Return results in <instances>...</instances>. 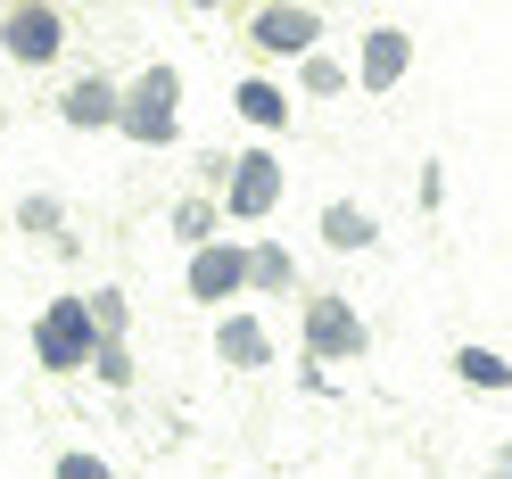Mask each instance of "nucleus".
I'll use <instances>...</instances> for the list:
<instances>
[{"mask_svg":"<svg viewBox=\"0 0 512 479\" xmlns=\"http://www.w3.org/2000/svg\"><path fill=\"white\" fill-rule=\"evenodd\" d=\"M116 108H124V83L116 75H75L67 100H58V116H67L75 133H116Z\"/></svg>","mask_w":512,"mask_h":479,"instance_id":"9d476101","label":"nucleus"},{"mask_svg":"<svg viewBox=\"0 0 512 479\" xmlns=\"http://www.w3.org/2000/svg\"><path fill=\"white\" fill-rule=\"evenodd\" d=\"M298 91H306V100H339V91H356V67H347V58H331L323 42H314V50L298 58Z\"/></svg>","mask_w":512,"mask_h":479,"instance_id":"2eb2a0df","label":"nucleus"},{"mask_svg":"<svg viewBox=\"0 0 512 479\" xmlns=\"http://www.w3.org/2000/svg\"><path fill=\"white\" fill-rule=\"evenodd\" d=\"M413 199H422V215H438V207H446V166H438V157L422 166V182H413Z\"/></svg>","mask_w":512,"mask_h":479,"instance_id":"aec40b11","label":"nucleus"},{"mask_svg":"<svg viewBox=\"0 0 512 479\" xmlns=\"http://www.w3.org/2000/svg\"><path fill=\"white\" fill-rule=\"evenodd\" d=\"M166 232H174L182 248H199V240H215V232H223V199H207V190H199V199H174V215H166Z\"/></svg>","mask_w":512,"mask_h":479,"instance_id":"f3484780","label":"nucleus"},{"mask_svg":"<svg viewBox=\"0 0 512 479\" xmlns=\"http://www.w3.org/2000/svg\"><path fill=\"white\" fill-rule=\"evenodd\" d=\"M232 108L256 124V133H281V124L298 116V100H290V91H281L273 75H240V83H232Z\"/></svg>","mask_w":512,"mask_h":479,"instance_id":"9b49d317","label":"nucleus"},{"mask_svg":"<svg viewBox=\"0 0 512 479\" xmlns=\"http://www.w3.org/2000/svg\"><path fill=\"white\" fill-rule=\"evenodd\" d=\"M248 42L265 58H306L314 42H323V9H314V0H256L248 9Z\"/></svg>","mask_w":512,"mask_h":479,"instance_id":"20e7f679","label":"nucleus"},{"mask_svg":"<svg viewBox=\"0 0 512 479\" xmlns=\"http://www.w3.org/2000/svg\"><path fill=\"white\" fill-rule=\"evenodd\" d=\"M17 232H34V240H50L58 257H75V232H67V207H58L50 190H25V199H17Z\"/></svg>","mask_w":512,"mask_h":479,"instance_id":"ddd939ff","label":"nucleus"},{"mask_svg":"<svg viewBox=\"0 0 512 479\" xmlns=\"http://www.w3.org/2000/svg\"><path fill=\"white\" fill-rule=\"evenodd\" d=\"M298 339H306V356H323V364H347V356H364V347H372L356 298H314L298 314Z\"/></svg>","mask_w":512,"mask_h":479,"instance_id":"39448f33","label":"nucleus"},{"mask_svg":"<svg viewBox=\"0 0 512 479\" xmlns=\"http://www.w3.org/2000/svg\"><path fill=\"white\" fill-rule=\"evenodd\" d=\"M405 67H413V34H405V25H372L364 50H356V91H372V100H380V91L405 83Z\"/></svg>","mask_w":512,"mask_h":479,"instance_id":"6e6552de","label":"nucleus"},{"mask_svg":"<svg viewBox=\"0 0 512 479\" xmlns=\"http://www.w3.org/2000/svg\"><path fill=\"white\" fill-rule=\"evenodd\" d=\"M215 199H223V223H265V215L281 207V157H273L265 141H256V149H240L232 166H223Z\"/></svg>","mask_w":512,"mask_h":479,"instance_id":"7ed1b4c3","label":"nucleus"},{"mask_svg":"<svg viewBox=\"0 0 512 479\" xmlns=\"http://www.w3.org/2000/svg\"><path fill=\"white\" fill-rule=\"evenodd\" d=\"M116 133L133 149H174L182 141V75L157 58V67H141L133 83H124V108H116Z\"/></svg>","mask_w":512,"mask_h":479,"instance_id":"f257e3e1","label":"nucleus"},{"mask_svg":"<svg viewBox=\"0 0 512 479\" xmlns=\"http://www.w3.org/2000/svg\"><path fill=\"white\" fill-rule=\"evenodd\" d=\"M455 380L479 389V397H504V389H512V364L496 356V347H455Z\"/></svg>","mask_w":512,"mask_h":479,"instance_id":"dca6fc26","label":"nucleus"},{"mask_svg":"<svg viewBox=\"0 0 512 479\" xmlns=\"http://www.w3.org/2000/svg\"><path fill=\"white\" fill-rule=\"evenodd\" d=\"M314 232H323V248L356 257V248H372V240H380V215H372V207H356V199H331L323 215H314Z\"/></svg>","mask_w":512,"mask_h":479,"instance_id":"f8f14e48","label":"nucleus"},{"mask_svg":"<svg viewBox=\"0 0 512 479\" xmlns=\"http://www.w3.org/2000/svg\"><path fill=\"white\" fill-rule=\"evenodd\" d=\"M190 9H199V17H207V9H223V0H190Z\"/></svg>","mask_w":512,"mask_h":479,"instance_id":"4be33fe9","label":"nucleus"},{"mask_svg":"<svg viewBox=\"0 0 512 479\" xmlns=\"http://www.w3.org/2000/svg\"><path fill=\"white\" fill-rule=\"evenodd\" d=\"M91 347H100V314H91V298H50L34 314V364L42 372H91Z\"/></svg>","mask_w":512,"mask_h":479,"instance_id":"f03ea898","label":"nucleus"},{"mask_svg":"<svg viewBox=\"0 0 512 479\" xmlns=\"http://www.w3.org/2000/svg\"><path fill=\"white\" fill-rule=\"evenodd\" d=\"M91 372H100V389H133V347H124V331H100V347H91Z\"/></svg>","mask_w":512,"mask_h":479,"instance_id":"a211bd4d","label":"nucleus"},{"mask_svg":"<svg viewBox=\"0 0 512 479\" xmlns=\"http://www.w3.org/2000/svg\"><path fill=\"white\" fill-rule=\"evenodd\" d=\"M0 50H9L17 67H50V58L67 50V17H58L50 0H17V9L0 17Z\"/></svg>","mask_w":512,"mask_h":479,"instance_id":"0eeeda50","label":"nucleus"},{"mask_svg":"<svg viewBox=\"0 0 512 479\" xmlns=\"http://www.w3.org/2000/svg\"><path fill=\"white\" fill-rule=\"evenodd\" d=\"M182 290L199 298V306H232L248 290V248L240 240H199V248H190V265H182Z\"/></svg>","mask_w":512,"mask_h":479,"instance_id":"423d86ee","label":"nucleus"},{"mask_svg":"<svg viewBox=\"0 0 512 479\" xmlns=\"http://www.w3.org/2000/svg\"><path fill=\"white\" fill-rule=\"evenodd\" d=\"M50 471H58V479H108V455H58Z\"/></svg>","mask_w":512,"mask_h":479,"instance_id":"412c9836","label":"nucleus"},{"mask_svg":"<svg viewBox=\"0 0 512 479\" xmlns=\"http://www.w3.org/2000/svg\"><path fill=\"white\" fill-rule=\"evenodd\" d=\"M248 290L256 298H290L298 290V265H290V248H281V240H256L248 248Z\"/></svg>","mask_w":512,"mask_h":479,"instance_id":"4468645a","label":"nucleus"},{"mask_svg":"<svg viewBox=\"0 0 512 479\" xmlns=\"http://www.w3.org/2000/svg\"><path fill=\"white\" fill-rule=\"evenodd\" d=\"M91 314H100V331H133V298H124L116 281H100V290H91Z\"/></svg>","mask_w":512,"mask_h":479,"instance_id":"6ab92c4d","label":"nucleus"},{"mask_svg":"<svg viewBox=\"0 0 512 479\" xmlns=\"http://www.w3.org/2000/svg\"><path fill=\"white\" fill-rule=\"evenodd\" d=\"M215 356L232 364V372H265V364H273V331L256 323L248 306H223V314H215Z\"/></svg>","mask_w":512,"mask_h":479,"instance_id":"1a4fd4ad","label":"nucleus"}]
</instances>
